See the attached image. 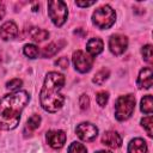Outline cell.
<instances>
[{
	"mask_svg": "<svg viewBox=\"0 0 153 153\" xmlns=\"http://www.w3.org/2000/svg\"><path fill=\"white\" fill-rule=\"evenodd\" d=\"M93 61H94L93 57L84 53L82 50H76L73 53V65L75 69L80 73H87L88 71H91L93 66Z\"/></svg>",
	"mask_w": 153,
	"mask_h": 153,
	"instance_id": "8992f818",
	"label": "cell"
},
{
	"mask_svg": "<svg viewBox=\"0 0 153 153\" xmlns=\"http://www.w3.org/2000/svg\"><path fill=\"white\" fill-rule=\"evenodd\" d=\"M141 54H142V57L146 62H148V63L153 62V54H152V45L151 44H146L145 47H142Z\"/></svg>",
	"mask_w": 153,
	"mask_h": 153,
	"instance_id": "d6986e66",
	"label": "cell"
},
{
	"mask_svg": "<svg viewBox=\"0 0 153 153\" xmlns=\"http://www.w3.org/2000/svg\"><path fill=\"white\" fill-rule=\"evenodd\" d=\"M48 145L54 149H60L66 142V134L63 130H49L45 135Z\"/></svg>",
	"mask_w": 153,
	"mask_h": 153,
	"instance_id": "9c48e42d",
	"label": "cell"
},
{
	"mask_svg": "<svg viewBox=\"0 0 153 153\" xmlns=\"http://www.w3.org/2000/svg\"><path fill=\"white\" fill-rule=\"evenodd\" d=\"M147 145L145 140L136 137L133 139L128 145V153H147Z\"/></svg>",
	"mask_w": 153,
	"mask_h": 153,
	"instance_id": "5bb4252c",
	"label": "cell"
},
{
	"mask_svg": "<svg viewBox=\"0 0 153 153\" xmlns=\"http://www.w3.org/2000/svg\"><path fill=\"white\" fill-rule=\"evenodd\" d=\"M30 100L26 91H17L0 98V130L14 129L25 105Z\"/></svg>",
	"mask_w": 153,
	"mask_h": 153,
	"instance_id": "6da1fadb",
	"label": "cell"
},
{
	"mask_svg": "<svg viewBox=\"0 0 153 153\" xmlns=\"http://www.w3.org/2000/svg\"><path fill=\"white\" fill-rule=\"evenodd\" d=\"M68 153H87V149L80 142H72L68 147Z\"/></svg>",
	"mask_w": 153,
	"mask_h": 153,
	"instance_id": "7402d4cb",
	"label": "cell"
},
{
	"mask_svg": "<svg viewBox=\"0 0 153 153\" xmlns=\"http://www.w3.org/2000/svg\"><path fill=\"white\" fill-rule=\"evenodd\" d=\"M115 20H116V12L109 5H103V6L98 7L92 14L93 24L98 29H102V30L111 27L114 25Z\"/></svg>",
	"mask_w": 153,
	"mask_h": 153,
	"instance_id": "3957f363",
	"label": "cell"
},
{
	"mask_svg": "<svg viewBox=\"0 0 153 153\" xmlns=\"http://www.w3.org/2000/svg\"><path fill=\"white\" fill-rule=\"evenodd\" d=\"M152 68L151 67H145L140 71L139 76H137V87L139 88H149L153 84V78H152Z\"/></svg>",
	"mask_w": 153,
	"mask_h": 153,
	"instance_id": "7c38bea8",
	"label": "cell"
},
{
	"mask_svg": "<svg viewBox=\"0 0 153 153\" xmlns=\"http://www.w3.org/2000/svg\"><path fill=\"white\" fill-rule=\"evenodd\" d=\"M96 99H97L98 105H100V106L103 108V106H105V105H106V103H108L109 93H108L106 91H100V92H98V93H97Z\"/></svg>",
	"mask_w": 153,
	"mask_h": 153,
	"instance_id": "d4e9b609",
	"label": "cell"
},
{
	"mask_svg": "<svg viewBox=\"0 0 153 153\" xmlns=\"http://www.w3.org/2000/svg\"><path fill=\"white\" fill-rule=\"evenodd\" d=\"M65 85V76L57 72H49L39 92L42 108L48 112H56L65 103V96L60 92Z\"/></svg>",
	"mask_w": 153,
	"mask_h": 153,
	"instance_id": "7a4b0ae2",
	"label": "cell"
},
{
	"mask_svg": "<svg viewBox=\"0 0 153 153\" xmlns=\"http://www.w3.org/2000/svg\"><path fill=\"white\" fill-rule=\"evenodd\" d=\"M18 36V26L14 22L8 20L0 26V38L4 41L13 39Z\"/></svg>",
	"mask_w": 153,
	"mask_h": 153,
	"instance_id": "30bf717a",
	"label": "cell"
},
{
	"mask_svg": "<svg viewBox=\"0 0 153 153\" xmlns=\"http://www.w3.org/2000/svg\"><path fill=\"white\" fill-rule=\"evenodd\" d=\"M109 75H110V71H109L108 68H102L100 71H98V72L94 74L92 81H93L94 84H97V85H102V84L105 82V80L109 78Z\"/></svg>",
	"mask_w": 153,
	"mask_h": 153,
	"instance_id": "e0dca14e",
	"label": "cell"
},
{
	"mask_svg": "<svg viewBox=\"0 0 153 153\" xmlns=\"http://www.w3.org/2000/svg\"><path fill=\"white\" fill-rule=\"evenodd\" d=\"M79 105L81 108V110H86L90 105V99L87 97V94H81L79 97Z\"/></svg>",
	"mask_w": 153,
	"mask_h": 153,
	"instance_id": "484cf974",
	"label": "cell"
},
{
	"mask_svg": "<svg viewBox=\"0 0 153 153\" xmlns=\"http://www.w3.org/2000/svg\"><path fill=\"white\" fill-rule=\"evenodd\" d=\"M4 16H5V7H4V5L0 2V19H2Z\"/></svg>",
	"mask_w": 153,
	"mask_h": 153,
	"instance_id": "f1b7e54d",
	"label": "cell"
},
{
	"mask_svg": "<svg viewBox=\"0 0 153 153\" xmlns=\"http://www.w3.org/2000/svg\"><path fill=\"white\" fill-rule=\"evenodd\" d=\"M48 14L56 26H62L68 17L67 5L61 0H51L48 2Z\"/></svg>",
	"mask_w": 153,
	"mask_h": 153,
	"instance_id": "5b68a950",
	"label": "cell"
},
{
	"mask_svg": "<svg viewBox=\"0 0 153 153\" xmlns=\"http://www.w3.org/2000/svg\"><path fill=\"white\" fill-rule=\"evenodd\" d=\"M96 153H111L110 151H98V152H96Z\"/></svg>",
	"mask_w": 153,
	"mask_h": 153,
	"instance_id": "f546056e",
	"label": "cell"
},
{
	"mask_svg": "<svg viewBox=\"0 0 153 153\" xmlns=\"http://www.w3.org/2000/svg\"><path fill=\"white\" fill-rule=\"evenodd\" d=\"M55 65L59 66V67H61L62 69H66V68L68 67V60H67V57H60V59L55 62Z\"/></svg>",
	"mask_w": 153,
	"mask_h": 153,
	"instance_id": "4316f807",
	"label": "cell"
},
{
	"mask_svg": "<svg viewBox=\"0 0 153 153\" xmlns=\"http://www.w3.org/2000/svg\"><path fill=\"white\" fill-rule=\"evenodd\" d=\"M57 51H59V47L55 43H50L43 49L42 55H43V57H50V56H54Z\"/></svg>",
	"mask_w": 153,
	"mask_h": 153,
	"instance_id": "603a6c76",
	"label": "cell"
},
{
	"mask_svg": "<svg viewBox=\"0 0 153 153\" xmlns=\"http://www.w3.org/2000/svg\"><path fill=\"white\" fill-rule=\"evenodd\" d=\"M76 6L79 7H88V6H92L96 4V1H75Z\"/></svg>",
	"mask_w": 153,
	"mask_h": 153,
	"instance_id": "83f0119b",
	"label": "cell"
},
{
	"mask_svg": "<svg viewBox=\"0 0 153 153\" xmlns=\"http://www.w3.org/2000/svg\"><path fill=\"white\" fill-rule=\"evenodd\" d=\"M127 47H128V38L123 35L116 33V35H112L109 39V48L114 55L123 54L126 51Z\"/></svg>",
	"mask_w": 153,
	"mask_h": 153,
	"instance_id": "ba28073f",
	"label": "cell"
},
{
	"mask_svg": "<svg viewBox=\"0 0 153 153\" xmlns=\"http://www.w3.org/2000/svg\"><path fill=\"white\" fill-rule=\"evenodd\" d=\"M141 126L146 129V131H147L148 136H149V137H152V135H153V131H152L153 120H152V116H151V115H149V116H147V117H143V118L141 120Z\"/></svg>",
	"mask_w": 153,
	"mask_h": 153,
	"instance_id": "44dd1931",
	"label": "cell"
},
{
	"mask_svg": "<svg viewBox=\"0 0 153 153\" xmlns=\"http://www.w3.org/2000/svg\"><path fill=\"white\" fill-rule=\"evenodd\" d=\"M41 124V116L39 115H32L29 120H27V123H26V127L30 129V130H35L39 127Z\"/></svg>",
	"mask_w": 153,
	"mask_h": 153,
	"instance_id": "ffe728a7",
	"label": "cell"
},
{
	"mask_svg": "<svg viewBox=\"0 0 153 153\" xmlns=\"http://www.w3.org/2000/svg\"><path fill=\"white\" fill-rule=\"evenodd\" d=\"M75 133L80 140H82L85 142H91L97 137L98 128L90 122H82V123L78 124Z\"/></svg>",
	"mask_w": 153,
	"mask_h": 153,
	"instance_id": "52a82bcc",
	"label": "cell"
},
{
	"mask_svg": "<svg viewBox=\"0 0 153 153\" xmlns=\"http://www.w3.org/2000/svg\"><path fill=\"white\" fill-rule=\"evenodd\" d=\"M30 37H31L35 42H43V41H45V39L49 37V32H48L47 30H43V29L33 27V29L30 31Z\"/></svg>",
	"mask_w": 153,
	"mask_h": 153,
	"instance_id": "9a60e30c",
	"label": "cell"
},
{
	"mask_svg": "<svg viewBox=\"0 0 153 153\" xmlns=\"http://www.w3.org/2000/svg\"><path fill=\"white\" fill-rule=\"evenodd\" d=\"M103 48H104V43H103V41H102L100 38H98V37L91 38V39H88V42L86 43L87 54L91 55L92 57L99 55V54L103 51Z\"/></svg>",
	"mask_w": 153,
	"mask_h": 153,
	"instance_id": "4fadbf2b",
	"label": "cell"
},
{
	"mask_svg": "<svg viewBox=\"0 0 153 153\" xmlns=\"http://www.w3.org/2000/svg\"><path fill=\"white\" fill-rule=\"evenodd\" d=\"M135 109V97L133 94H126L117 98L115 103V117L117 121L128 120Z\"/></svg>",
	"mask_w": 153,
	"mask_h": 153,
	"instance_id": "277c9868",
	"label": "cell"
},
{
	"mask_svg": "<svg viewBox=\"0 0 153 153\" xmlns=\"http://www.w3.org/2000/svg\"><path fill=\"white\" fill-rule=\"evenodd\" d=\"M140 109L143 114L151 115L153 111V100H152V96L151 94H146L143 96V98L141 99V105Z\"/></svg>",
	"mask_w": 153,
	"mask_h": 153,
	"instance_id": "2e32d148",
	"label": "cell"
},
{
	"mask_svg": "<svg viewBox=\"0 0 153 153\" xmlns=\"http://www.w3.org/2000/svg\"><path fill=\"white\" fill-rule=\"evenodd\" d=\"M23 51H24V55L27 56L29 59H36L38 56V54H39V49L35 44H26V45H24Z\"/></svg>",
	"mask_w": 153,
	"mask_h": 153,
	"instance_id": "ac0fdd59",
	"label": "cell"
},
{
	"mask_svg": "<svg viewBox=\"0 0 153 153\" xmlns=\"http://www.w3.org/2000/svg\"><path fill=\"white\" fill-rule=\"evenodd\" d=\"M102 143L110 148H118L122 145V137L117 131L108 130L102 136Z\"/></svg>",
	"mask_w": 153,
	"mask_h": 153,
	"instance_id": "8fae6325",
	"label": "cell"
},
{
	"mask_svg": "<svg viewBox=\"0 0 153 153\" xmlns=\"http://www.w3.org/2000/svg\"><path fill=\"white\" fill-rule=\"evenodd\" d=\"M22 85H23V81H22L20 79L16 78V79L10 80V81L6 84V88L10 90V91H12V92H17V91H19V87H20Z\"/></svg>",
	"mask_w": 153,
	"mask_h": 153,
	"instance_id": "cb8c5ba5",
	"label": "cell"
}]
</instances>
